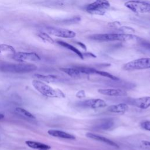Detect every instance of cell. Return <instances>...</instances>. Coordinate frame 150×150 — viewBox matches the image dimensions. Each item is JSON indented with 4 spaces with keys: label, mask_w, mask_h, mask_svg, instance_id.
<instances>
[{
    "label": "cell",
    "mask_w": 150,
    "mask_h": 150,
    "mask_svg": "<svg viewBox=\"0 0 150 150\" xmlns=\"http://www.w3.org/2000/svg\"><path fill=\"white\" fill-rule=\"evenodd\" d=\"M37 66L32 63H4L0 64V71L11 73H27L37 69Z\"/></svg>",
    "instance_id": "cell-1"
},
{
    "label": "cell",
    "mask_w": 150,
    "mask_h": 150,
    "mask_svg": "<svg viewBox=\"0 0 150 150\" xmlns=\"http://www.w3.org/2000/svg\"><path fill=\"white\" fill-rule=\"evenodd\" d=\"M137 37L129 33H101L90 35L89 38L97 41L109 42V41H128L132 40Z\"/></svg>",
    "instance_id": "cell-2"
},
{
    "label": "cell",
    "mask_w": 150,
    "mask_h": 150,
    "mask_svg": "<svg viewBox=\"0 0 150 150\" xmlns=\"http://www.w3.org/2000/svg\"><path fill=\"white\" fill-rule=\"evenodd\" d=\"M32 85L37 91L46 97L50 98L65 97V94L62 90L57 88H53L41 81L33 80L32 81Z\"/></svg>",
    "instance_id": "cell-3"
},
{
    "label": "cell",
    "mask_w": 150,
    "mask_h": 150,
    "mask_svg": "<svg viewBox=\"0 0 150 150\" xmlns=\"http://www.w3.org/2000/svg\"><path fill=\"white\" fill-rule=\"evenodd\" d=\"M110 4L107 0H96L86 6V11L93 15H103L108 10Z\"/></svg>",
    "instance_id": "cell-4"
},
{
    "label": "cell",
    "mask_w": 150,
    "mask_h": 150,
    "mask_svg": "<svg viewBox=\"0 0 150 150\" xmlns=\"http://www.w3.org/2000/svg\"><path fill=\"white\" fill-rule=\"evenodd\" d=\"M124 5L130 11L137 13H150V4L142 1L131 0L125 2Z\"/></svg>",
    "instance_id": "cell-5"
},
{
    "label": "cell",
    "mask_w": 150,
    "mask_h": 150,
    "mask_svg": "<svg viewBox=\"0 0 150 150\" xmlns=\"http://www.w3.org/2000/svg\"><path fill=\"white\" fill-rule=\"evenodd\" d=\"M150 69V58H140L127 63L124 66L125 70H135Z\"/></svg>",
    "instance_id": "cell-6"
},
{
    "label": "cell",
    "mask_w": 150,
    "mask_h": 150,
    "mask_svg": "<svg viewBox=\"0 0 150 150\" xmlns=\"http://www.w3.org/2000/svg\"><path fill=\"white\" fill-rule=\"evenodd\" d=\"M44 29L47 33L59 38H73L76 36L75 32L66 29L56 27H46Z\"/></svg>",
    "instance_id": "cell-7"
},
{
    "label": "cell",
    "mask_w": 150,
    "mask_h": 150,
    "mask_svg": "<svg viewBox=\"0 0 150 150\" xmlns=\"http://www.w3.org/2000/svg\"><path fill=\"white\" fill-rule=\"evenodd\" d=\"M12 57L15 60L19 62H37L40 60V56L35 52H15L12 54Z\"/></svg>",
    "instance_id": "cell-8"
},
{
    "label": "cell",
    "mask_w": 150,
    "mask_h": 150,
    "mask_svg": "<svg viewBox=\"0 0 150 150\" xmlns=\"http://www.w3.org/2000/svg\"><path fill=\"white\" fill-rule=\"evenodd\" d=\"M80 105L90 108H99L106 107V103L101 99H90L80 103Z\"/></svg>",
    "instance_id": "cell-9"
},
{
    "label": "cell",
    "mask_w": 150,
    "mask_h": 150,
    "mask_svg": "<svg viewBox=\"0 0 150 150\" xmlns=\"http://www.w3.org/2000/svg\"><path fill=\"white\" fill-rule=\"evenodd\" d=\"M98 92L109 96H125L127 94L125 91L119 88H101L98 90Z\"/></svg>",
    "instance_id": "cell-10"
},
{
    "label": "cell",
    "mask_w": 150,
    "mask_h": 150,
    "mask_svg": "<svg viewBox=\"0 0 150 150\" xmlns=\"http://www.w3.org/2000/svg\"><path fill=\"white\" fill-rule=\"evenodd\" d=\"M132 104L138 108L146 109L150 107V97L145 96L135 98L132 100Z\"/></svg>",
    "instance_id": "cell-11"
},
{
    "label": "cell",
    "mask_w": 150,
    "mask_h": 150,
    "mask_svg": "<svg viewBox=\"0 0 150 150\" xmlns=\"http://www.w3.org/2000/svg\"><path fill=\"white\" fill-rule=\"evenodd\" d=\"M86 135L87 137H88L89 138H91L92 139L98 141H100V142H103L105 144H107L109 145L114 146L115 148H119V146L116 143H115L112 141H111V140H110V139H108L105 137H102V136H100V135H96V134H93V133H90V132L87 133Z\"/></svg>",
    "instance_id": "cell-12"
},
{
    "label": "cell",
    "mask_w": 150,
    "mask_h": 150,
    "mask_svg": "<svg viewBox=\"0 0 150 150\" xmlns=\"http://www.w3.org/2000/svg\"><path fill=\"white\" fill-rule=\"evenodd\" d=\"M47 133L53 137L62 138L64 139H75L76 137L74 135L70 134L69 133L66 132L64 131H60V130H56V129H50L47 131Z\"/></svg>",
    "instance_id": "cell-13"
},
{
    "label": "cell",
    "mask_w": 150,
    "mask_h": 150,
    "mask_svg": "<svg viewBox=\"0 0 150 150\" xmlns=\"http://www.w3.org/2000/svg\"><path fill=\"white\" fill-rule=\"evenodd\" d=\"M128 110V105L125 103H120L115 105H111L107 108L109 112L113 113L123 114Z\"/></svg>",
    "instance_id": "cell-14"
},
{
    "label": "cell",
    "mask_w": 150,
    "mask_h": 150,
    "mask_svg": "<svg viewBox=\"0 0 150 150\" xmlns=\"http://www.w3.org/2000/svg\"><path fill=\"white\" fill-rule=\"evenodd\" d=\"M26 144L29 146L31 148L35 149H39V150H48L50 149V146L42 143L36 141H26L25 142Z\"/></svg>",
    "instance_id": "cell-15"
},
{
    "label": "cell",
    "mask_w": 150,
    "mask_h": 150,
    "mask_svg": "<svg viewBox=\"0 0 150 150\" xmlns=\"http://www.w3.org/2000/svg\"><path fill=\"white\" fill-rule=\"evenodd\" d=\"M59 45L67 49H69L70 50L73 52L74 53H75L76 54H77L79 57H80L81 59H84V56L83 54V53L79 50L77 49L76 47H74L73 46L65 42H63V41H60V40H58L56 42Z\"/></svg>",
    "instance_id": "cell-16"
},
{
    "label": "cell",
    "mask_w": 150,
    "mask_h": 150,
    "mask_svg": "<svg viewBox=\"0 0 150 150\" xmlns=\"http://www.w3.org/2000/svg\"><path fill=\"white\" fill-rule=\"evenodd\" d=\"M60 70L64 72L66 74H68L71 77H79L80 74H81L77 67L73 68H60Z\"/></svg>",
    "instance_id": "cell-17"
},
{
    "label": "cell",
    "mask_w": 150,
    "mask_h": 150,
    "mask_svg": "<svg viewBox=\"0 0 150 150\" xmlns=\"http://www.w3.org/2000/svg\"><path fill=\"white\" fill-rule=\"evenodd\" d=\"M15 111L19 115L28 118H30V119H35V117L30 112H29L28 111H27L26 110L21 108V107H16L15 108Z\"/></svg>",
    "instance_id": "cell-18"
},
{
    "label": "cell",
    "mask_w": 150,
    "mask_h": 150,
    "mask_svg": "<svg viewBox=\"0 0 150 150\" xmlns=\"http://www.w3.org/2000/svg\"><path fill=\"white\" fill-rule=\"evenodd\" d=\"M35 77H36L38 79L46 81L47 82H52L54 81L57 80V77L56 76L54 75H42V74H35Z\"/></svg>",
    "instance_id": "cell-19"
},
{
    "label": "cell",
    "mask_w": 150,
    "mask_h": 150,
    "mask_svg": "<svg viewBox=\"0 0 150 150\" xmlns=\"http://www.w3.org/2000/svg\"><path fill=\"white\" fill-rule=\"evenodd\" d=\"M4 52H7L13 54L16 52L14 47L11 45L6 44H0V53Z\"/></svg>",
    "instance_id": "cell-20"
},
{
    "label": "cell",
    "mask_w": 150,
    "mask_h": 150,
    "mask_svg": "<svg viewBox=\"0 0 150 150\" xmlns=\"http://www.w3.org/2000/svg\"><path fill=\"white\" fill-rule=\"evenodd\" d=\"M38 36L43 41L50 43H53L54 40L49 36V35L46 32H40L38 34Z\"/></svg>",
    "instance_id": "cell-21"
},
{
    "label": "cell",
    "mask_w": 150,
    "mask_h": 150,
    "mask_svg": "<svg viewBox=\"0 0 150 150\" xmlns=\"http://www.w3.org/2000/svg\"><path fill=\"white\" fill-rule=\"evenodd\" d=\"M95 74H99V75H100V76L108 77V78L114 80H119V79H118L117 77L114 76H113L112 74H110V73H108V72H106V71H99V70H95Z\"/></svg>",
    "instance_id": "cell-22"
},
{
    "label": "cell",
    "mask_w": 150,
    "mask_h": 150,
    "mask_svg": "<svg viewBox=\"0 0 150 150\" xmlns=\"http://www.w3.org/2000/svg\"><path fill=\"white\" fill-rule=\"evenodd\" d=\"M113 125V122L111 120H107L104 121L103 123L99 125V128H102V129H107L111 128Z\"/></svg>",
    "instance_id": "cell-23"
},
{
    "label": "cell",
    "mask_w": 150,
    "mask_h": 150,
    "mask_svg": "<svg viewBox=\"0 0 150 150\" xmlns=\"http://www.w3.org/2000/svg\"><path fill=\"white\" fill-rule=\"evenodd\" d=\"M141 127L142 129L150 131V121H144L141 123Z\"/></svg>",
    "instance_id": "cell-24"
},
{
    "label": "cell",
    "mask_w": 150,
    "mask_h": 150,
    "mask_svg": "<svg viewBox=\"0 0 150 150\" xmlns=\"http://www.w3.org/2000/svg\"><path fill=\"white\" fill-rule=\"evenodd\" d=\"M141 146L145 150H150V141H142L141 142Z\"/></svg>",
    "instance_id": "cell-25"
},
{
    "label": "cell",
    "mask_w": 150,
    "mask_h": 150,
    "mask_svg": "<svg viewBox=\"0 0 150 150\" xmlns=\"http://www.w3.org/2000/svg\"><path fill=\"white\" fill-rule=\"evenodd\" d=\"M78 45H79L80 46H81V47H83L84 50H86V46L83 43H81V42H77V43Z\"/></svg>",
    "instance_id": "cell-26"
},
{
    "label": "cell",
    "mask_w": 150,
    "mask_h": 150,
    "mask_svg": "<svg viewBox=\"0 0 150 150\" xmlns=\"http://www.w3.org/2000/svg\"><path fill=\"white\" fill-rule=\"evenodd\" d=\"M4 118V115L2 114H0V120Z\"/></svg>",
    "instance_id": "cell-27"
}]
</instances>
